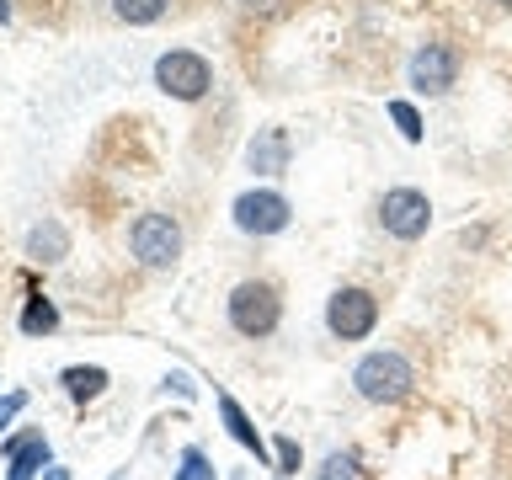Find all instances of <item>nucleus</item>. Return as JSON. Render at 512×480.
<instances>
[{
    "mask_svg": "<svg viewBox=\"0 0 512 480\" xmlns=\"http://www.w3.org/2000/svg\"><path fill=\"white\" fill-rule=\"evenodd\" d=\"M235 224L246 235H278V230H288V198L283 192H240Z\"/></svg>",
    "mask_w": 512,
    "mask_h": 480,
    "instance_id": "7",
    "label": "nucleus"
},
{
    "mask_svg": "<svg viewBox=\"0 0 512 480\" xmlns=\"http://www.w3.org/2000/svg\"><path fill=\"white\" fill-rule=\"evenodd\" d=\"M379 320V299L368 294V288H336L331 304H326V326L331 336H342V342H363L368 331H374Z\"/></svg>",
    "mask_w": 512,
    "mask_h": 480,
    "instance_id": "4",
    "label": "nucleus"
},
{
    "mask_svg": "<svg viewBox=\"0 0 512 480\" xmlns=\"http://www.w3.org/2000/svg\"><path fill=\"white\" fill-rule=\"evenodd\" d=\"M288 128H262L251 144H246V160H251V171H262V176H283L288 171Z\"/></svg>",
    "mask_w": 512,
    "mask_h": 480,
    "instance_id": "9",
    "label": "nucleus"
},
{
    "mask_svg": "<svg viewBox=\"0 0 512 480\" xmlns=\"http://www.w3.org/2000/svg\"><path fill=\"white\" fill-rule=\"evenodd\" d=\"M155 86L176 96V102H198V96L214 86V70H208L203 54H192V48H171V54L155 59Z\"/></svg>",
    "mask_w": 512,
    "mask_h": 480,
    "instance_id": "2",
    "label": "nucleus"
},
{
    "mask_svg": "<svg viewBox=\"0 0 512 480\" xmlns=\"http://www.w3.org/2000/svg\"><path fill=\"white\" fill-rule=\"evenodd\" d=\"M112 11H118L128 27H150V22H160L166 0H112Z\"/></svg>",
    "mask_w": 512,
    "mask_h": 480,
    "instance_id": "14",
    "label": "nucleus"
},
{
    "mask_svg": "<svg viewBox=\"0 0 512 480\" xmlns=\"http://www.w3.org/2000/svg\"><path fill=\"white\" fill-rule=\"evenodd\" d=\"M390 118L400 123V134H406V139H422V118H416L411 102H390Z\"/></svg>",
    "mask_w": 512,
    "mask_h": 480,
    "instance_id": "18",
    "label": "nucleus"
},
{
    "mask_svg": "<svg viewBox=\"0 0 512 480\" xmlns=\"http://www.w3.org/2000/svg\"><path fill=\"white\" fill-rule=\"evenodd\" d=\"M502 6H512V0H502Z\"/></svg>",
    "mask_w": 512,
    "mask_h": 480,
    "instance_id": "23",
    "label": "nucleus"
},
{
    "mask_svg": "<svg viewBox=\"0 0 512 480\" xmlns=\"http://www.w3.org/2000/svg\"><path fill=\"white\" fill-rule=\"evenodd\" d=\"M352 384H358V395L374 400V406H400V400H411L416 374L400 352H368L358 363V374H352Z\"/></svg>",
    "mask_w": 512,
    "mask_h": 480,
    "instance_id": "1",
    "label": "nucleus"
},
{
    "mask_svg": "<svg viewBox=\"0 0 512 480\" xmlns=\"http://www.w3.org/2000/svg\"><path fill=\"white\" fill-rule=\"evenodd\" d=\"M176 480H219V475H214V464L203 459V448H187V454H182V470H176Z\"/></svg>",
    "mask_w": 512,
    "mask_h": 480,
    "instance_id": "17",
    "label": "nucleus"
},
{
    "mask_svg": "<svg viewBox=\"0 0 512 480\" xmlns=\"http://www.w3.org/2000/svg\"><path fill=\"white\" fill-rule=\"evenodd\" d=\"M27 251L38 256V262H59L64 251H70V235H64V224H38V230H32V240H27Z\"/></svg>",
    "mask_w": 512,
    "mask_h": 480,
    "instance_id": "12",
    "label": "nucleus"
},
{
    "mask_svg": "<svg viewBox=\"0 0 512 480\" xmlns=\"http://www.w3.org/2000/svg\"><path fill=\"white\" fill-rule=\"evenodd\" d=\"M379 219H384V230H390L395 240H422L427 224H432V203L416 187H395V192H384Z\"/></svg>",
    "mask_w": 512,
    "mask_h": 480,
    "instance_id": "6",
    "label": "nucleus"
},
{
    "mask_svg": "<svg viewBox=\"0 0 512 480\" xmlns=\"http://www.w3.org/2000/svg\"><path fill=\"white\" fill-rule=\"evenodd\" d=\"M54 326H59V310H54L48 299H32L27 310H22V331H27V336H48Z\"/></svg>",
    "mask_w": 512,
    "mask_h": 480,
    "instance_id": "15",
    "label": "nucleus"
},
{
    "mask_svg": "<svg viewBox=\"0 0 512 480\" xmlns=\"http://www.w3.org/2000/svg\"><path fill=\"white\" fill-rule=\"evenodd\" d=\"M454 75H459V54H454L448 43H427V48H416V59H411V86H416V91L443 96L448 86H454Z\"/></svg>",
    "mask_w": 512,
    "mask_h": 480,
    "instance_id": "8",
    "label": "nucleus"
},
{
    "mask_svg": "<svg viewBox=\"0 0 512 480\" xmlns=\"http://www.w3.org/2000/svg\"><path fill=\"white\" fill-rule=\"evenodd\" d=\"M315 480H368V475H363L358 454H331L326 464H320V475H315Z\"/></svg>",
    "mask_w": 512,
    "mask_h": 480,
    "instance_id": "16",
    "label": "nucleus"
},
{
    "mask_svg": "<svg viewBox=\"0 0 512 480\" xmlns=\"http://www.w3.org/2000/svg\"><path fill=\"white\" fill-rule=\"evenodd\" d=\"M48 480H70V470H54V475H48Z\"/></svg>",
    "mask_w": 512,
    "mask_h": 480,
    "instance_id": "22",
    "label": "nucleus"
},
{
    "mask_svg": "<svg viewBox=\"0 0 512 480\" xmlns=\"http://www.w3.org/2000/svg\"><path fill=\"white\" fill-rule=\"evenodd\" d=\"M219 416H224V427H230V438H235L240 448H251V454H256V459H262V454H267V448H262V432H256V427H251V416H246V411H240V406H235V400H230V395H219Z\"/></svg>",
    "mask_w": 512,
    "mask_h": 480,
    "instance_id": "11",
    "label": "nucleus"
},
{
    "mask_svg": "<svg viewBox=\"0 0 512 480\" xmlns=\"http://www.w3.org/2000/svg\"><path fill=\"white\" fill-rule=\"evenodd\" d=\"M64 390H70L75 400H91V395H102V384H107V368H64Z\"/></svg>",
    "mask_w": 512,
    "mask_h": 480,
    "instance_id": "13",
    "label": "nucleus"
},
{
    "mask_svg": "<svg viewBox=\"0 0 512 480\" xmlns=\"http://www.w3.org/2000/svg\"><path fill=\"white\" fill-rule=\"evenodd\" d=\"M278 315H283V304H278V288H272V283H240L230 294V326L240 336L278 331Z\"/></svg>",
    "mask_w": 512,
    "mask_h": 480,
    "instance_id": "3",
    "label": "nucleus"
},
{
    "mask_svg": "<svg viewBox=\"0 0 512 480\" xmlns=\"http://www.w3.org/2000/svg\"><path fill=\"white\" fill-rule=\"evenodd\" d=\"M0 22H11V0H0Z\"/></svg>",
    "mask_w": 512,
    "mask_h": 480,
    "instance_id": "21",
    "label": "nucleus"
},
{
    "mask_svg": "<svg viewBox=\"0 0 512 480\" xmlns=\"http://www.w3.org/2000/svg\"><path fill=\"white\" fill-rule=\"evenodd\" d=\"M6 454H11V475L6 480H32L48 464V438L43 432H16V438L6 443Z\"/></svg>",
    "mask_w": 512,
    "mask_h": 480,
    "instance_id": "10",
    "label": "nucleus"
},
{
    "mask_svg": "<svg viewBox=\"0 0 512 480\" xmlns=\"http://www.w3.org/2000/svg\"><path fill=\"white\" fill-rule=\"evenodd\" d=\"M294 470H299V443L278 438V475H294Z\"/></svg>",
    "mask_w": 512,
    "mask_h": 480,
    "instance_id": "19",
    "label": "nucleus"
},
{
    "mask_svg": "<svg viewBox=\"0 0 512 480\" xmlns=\"http://www.w3.org/2000/svg\"><path fill=\"white\" fill-rule=\"evenodd\" d=\"M128 246L144 267H171L182 256V230L166 219V214H139L134 230H128Z\"/></svg>",
    "mask_w": 512,
    "mask_h": 480,
    "instance_id": "5",
    "label": "nucleus"
},
{
    "mask_svg": "<svg viewBox=\"0 0 512 480\" xmlns=\"http://www.w3.org/2000/svg\"><path fill=\"white\" fill-rule=\"evenodd\" d=\"M22 406H27V395H22V390H11V395H0V432H6V422H11V416H16V411H22Z\"/></svg>",
    "mask_w": 512,
    "mask_h": 480,
    "instance_id": "20",
    "label": "nucleus"
}]
</instances>
